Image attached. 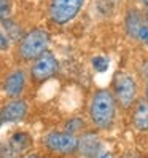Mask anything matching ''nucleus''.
<instances>
[{
  "label": "nucleus",
  "mask_w": 148,
  "mask_h": 158,
  "mask_svg": "<svg viewBox=\"0 0 148 158\" xmlns=\"http://www.w3.org/2000/svg\"><path fill=\"white\" fill-rule=\"evenodd\" d=\"M118 104L110 88H99L92 93L88 106L89 122L97 131H108L112 129L116 115H118Z\"/></svg>",
  "instance_id": "1"
},
{
  "label": "nucleus",
  "mask_w": 148,
  "mask_h": 158,
  "mask_svg": "<svg viewBox=\"0 0 148 158\" xmlns=\"http://www.w3.org/2000/svg\"><path fill=\"white\" fill-rule=\"evenodd\" d=\"M51 43L50 32L43 29V27H34V29L24 32L16 43V59L21 62H32L43 54L45 51H48V46Z\"/></svg>",
  "instance_id": "2"
},
{
  "label": "nucleus",
  "mask_w": 148,
  "mask_h": 158,
  "mask_svg": "<svg viewBox=\"0 0 148 158\" xmlns=\"http://www.w3.org/2000/svg\"><path fill=\"white\" fill-rule=\"evenodd\" d=\"M112 93L119 109L129 110L138 101V83L137 78L127 70H118L113 77Z\"/></svg>",
  "instance_id": "3"
},
{
  "label": "nucleus",
  "mask_w": 148,
  "mask_h": 158,
  "mask_svg": "<svg viewBox=\"0 0 148 158\" xmlns=\"http://www.w3.org/2000/svg\"><path fill=\"white\" fill-rule=\"evenodd\" d=\"M43 147L54 155H62V156L73 155L78 152V136L67 133L64 129L62 131L54 129V131L45 134Z\"/></svg>",
  "instance_id": "4"
},
{
  "label": "nucleus",
  "mask_w": 148,
  "mask_h": 158,
  "mask_svg": "<svg viewBox=\"0 0 148 158\" xmlns=\"http://www.w3.org/2000/svg\"><path fill=\"white\" fill-rule=\"evenodd\" d=\"M85 2L86 0H50V21L56 26H67L78 16L81 8L85 6Z\"/></svg>",
  "instance_id": "5"
},
{
  "label": "nucleus",
  "mask_w": 148,
  "mask_h": 158,
  "mask_svg": "<svg viewBox=\"0 0 148 158\" xmlns=\"http://www.w3.org/2000/svg\"><path fill=\"white\" fill-rule=\"evenodd\" d=\"M59 61L56 58V54L51 53L50 50L45 51L43 54H40L37 59H34L30 62L29 67V77L32 80V83L40 85V83L53 78L56 73L59 72Z\"/></svg>",
  "instance_id": "6"
},
{
  "label": "nucleus",
  "mask_w": 148,
  "mask_h": 158,
  "mask_svg": "<svg viewBox=\"0 0 148 158\" xmlns=\"http://www.w3.org/2000/svg\"><path fill=\"white\" fill-rule=\"evenodd\" d=\"M124 29L132 40L145 45L148 48V15L137 8L127 10L124 18Z\"/></svg>",
  "instance_id": "7"
},
{
  "label": "nucleus",
  "mask_w": 148,
  "mask_h": 158,
  "mask_svg": "<svg viewBox=\"0 0 148 158\" xmlns=\"http://www.w3.org/2000/svg\"><path fill=\"white\" fill-rule=\"evenodd\" d=\"M27 81H29L27 70L24 67H14L3 78V83H2L3 93L10 99H19L27 88Z\"/></svg>",
  "instance_id": "8"
},
{
  "label": "nucleus",
  "mask_w": 148,
  "mask_h": 158,
  "mask_svg": "<svg viewBox=\"0 0 148 158\" xmlns=\"http://www.w3.org/2000/svg\"><path fill=\"white\" fill-rule=\"evenodd\" d=\"M27 112H29V104H27L26 99H22V98L10 99L0 109V126L6 125V123L22 122L27 117Z\"/></svg>",
  "instance_id": "9"
},
{
  "label": "nucleus",
  "mask_w": 148,
  "mask_h": 158,
  "mask_svg": "<svg viewBox=\"0 0 148 158\" xmlns=\"http://www.w3.org/2000/svg\"><path fill=\"white\" fill-rule=\"evenodd\" d=\"M102 144L96 131H83L78 136V153L86 158H96L102 152Z\"/></svg>",
  "instance_id": "10"
},
{
  "label": "nucleus",
  "mask_w": 148,
  "mask_h": 158,
  "mask_svg": "<svg viewBox=\"0 0 148 158\" xmlns=\"http://www.w3.org/2000/svg\"><path fill=\"white\" fill-rule=\"evenodd\" d=\"M32 145V137L29 133L26 131H16L10 137V141L6 144V150L11 155H21L26 150H29V147Z\"/></svg>",
  "instance_id": "11"
},
{
  "label": "nucleus",
  "mask_w": 148,
  "mask_h": 158,
  "mask_svg": "<svg viewBox=\"0 0 148 158\" xmlns=\"http://www.w3.org/2000/svg\"><path fill=\"white\" fill-rule=\"evenodd\" d=\"M131 122L137 131H148V102L145 99H138L135 102Z\"/></svg>",
  "instance_id": "12"
},
{
  "label": "nucleus",
  "mask_w": 148,
  "mask_h": 158,
  "mask_svg": "<svg viewBox=\"0 0 148 158\" xmlns=\"http://www.w3.org/2000/svg\"><path fill=\"white\" fill-rule=\"evenodd\" d=\"M2 24H3V27H5V31L8 32L6 35H8V39H13V40H19L21 37L24 35L22 32H21V27L18 26L16 23H13V19H5V21H2Z\"/></svg>",
  "instance_id": "13"
},
{
  "label": "nucleus",
  "mask_w": 148,
  "mask_h": 158,
  "mask_svg": "<svg viewBox=\"0 0 148 158\" xmlns=\"http://www.w3.org/2000/svg\"><path fill=\"white\" fill-rule=\"evenodd\" d=\"M83 128H85V122H83V118L75 117V118H70L69 122L66 123L64 131L72 133V134H78V133H83Z\"/></svg>",
  "instance_id": "14"
},
{
  "label": "nucleus",
  "mask_w": 148,
  "mask_h": 158,
  "mask_svg": "<svg viewBox=\"0 0 148 158\" xmlns=\"http://www.w3.org/2000/svg\"><path fill=\"white\" fill-rule=\"evenodd\" d=\"M11 0H0V21H5L11 15Z\"/></svg>",
  "instance_id": "15"
},
{
  "label": "nucleus",
  "mask_w": 148,
  "mask_h": 158,
  "mask_svg": "<svg viewBox=\"0 0 148 158\" xmlns=\"http://www.w3.org/2000/svg\"><path fill=\"white\" fill-rule=\"evenodd\" d=\"M92 66H94V69L97 72H104L108 67V59L105 56H96L94 59H92Z\"/></svg>",
  "instance_id": "16"
},
{
  "label": "nucleus",
  "mask_w": 148,
  "mask_h": 158,
  "mask_svg": "<svg viewBox=\"0 0 148 158\" xmlns=\"http://www.w3.org/2000/svg\"><path fill=\"white\" fill-rule=\"evenodd\" d=\"M10 43H11V40L8 39V35L3 34V32H0V51L10 50Z\"/></svg>",
  "instance_id": "17"
},
{
  "label": "nucleus",
  "mask_w": 148,
  "mask_h": 158,
  "mask_svg": "<svg viewBox=\"0 0 148 158\" xmlns=\"http://www.w3.org/2000/svg\"><path fill=\"white\" fill-rule=\"evenodd\" d=\"M96 158H115V155L112 152H107V150H102Z\"/></svg>",
  "instance_id": "18"
},
{
  "label": "nucleus",
  "mask_w": 148,
  "mask_h": 158,
  "mask_svg": "<svg viewBox=\"0 0 148 158\" xmlns=\"http://www.w3.org/2000/svg\"><path fill=\"white\" fill-rule=\"evenodd\" d=\"M121 158H140V156H138L137 153H134V152H126Z\"/></svg>",
  "instance_id": "19"
},
{
  "label": "nucleus",
  "mask_w": 148,
  "mask_h": 158,
  "mask_svg": "<svg viewBox=\"0 0 148 158\" xmlns=\"http://www.w3.org/2000/svg\"><path fill=\"white\" fill-rule=\"evenodd\" d=\"M143 99L148 102V81H145V98Z\"/></svg>",
  "instance_id": "20"
},
{
  "label": "nucleus",
  "mask_w": 148,
  "mask_h": 158,
  "mask_svg": "<svg viewBox=\"0 0 148 158\" xmlns=\"http://www.w3.org/2000/svg\"><path fill=\"white\" fill-rule=\"evenodd\" d=\"M24 158H42V156L37 155V153H30V155H27V156H24Z\"/></svg>",
  "instance_id": "21"
},
{
  "label": "nucleus",
  "mask_w": 148,
  "mask_h": 158,
  "mask_svg": "<svg viewBox=\"0 0 148 158\" xmlns=\"http://www.w3.org/2000/svg\"><path fill=\"white\" fill-rule=\"evenodd\" d=\"M140 2H142V5L146 8V10H148V0H140Z\"/></svg>",
  "instance_id": "22"
}]
</instances>
